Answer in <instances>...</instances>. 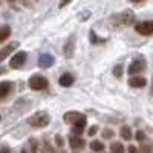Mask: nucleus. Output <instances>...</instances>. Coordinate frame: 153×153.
<instances>
[{
  "mask_svg": "<svg viewBox=\"0 0 153 153\" xmlns=\"http://www.w3.org/2000/svg\"><path fill=\"white\" fill-rule=\"evenodd\" d=\"M113 75H115V76H118V78L123 75V66H121V65H118V66H115V68H113Z\"/></svg>",
  "mask_w": 153,
  "mask_h": 153,
  "instance_id": "obj_20",
  "label": "nucleus"
},
{
  "mask_svg": "<svg viewBox=\"0 0 153 153\" xmlns=\"http://www.w3.org/2000/svg\"><path fill=\"white\" fill-rule=\"evenodd\" d=\"M146 69V61L143 58H136L130 63V66H129V74L130 75H136L139 72H143Z\"/></svg>",
  "mask_w": 153,
  "mask_h": 153,
  "instance_id": "obj_6",
  "label": "nucleus"
},
{
  "mask_svg": "<svg viewBox=\"0 0 153 153\" xmlns=\"http://www.w3.org/2000/svg\"><path fill=\"white\" fill-rule=\"evenodd\" d=\"M146 78H143V76H132V78L129 80V84L132 86V87H136V89H139V87H144L146 86Z\"/></svg>",
  "mask_w": 153,
  "mask_h": 153,
  "instance_id": "obj_14",
  "label": "nucleus"
},
{
  "mask_svg": "<svg viewBox=\"0 0 153 153\" xmlns=\"http://www.w3.org/2000/svg\"><path fill=\"white\" fill-rule=\"evenodd\" d=\"M22 153H26V152H25V150H23V152H22Z\"/></svg>",
  "mask_w": 153,
  "mask_h": 153,
  "instance_id": "obj_32",
  "label": "nucleus"
},
{
  "mask_svg": "<svg viewBox=\"0 0 153 153\" xmlns=\"http://www.w3.org/2000/svg\"><path fill=\"white\" fill-rule=\"evenodd\" d=\"M136 139H138L139 143H143L144 139H146V135H144V132H143V130H139V132L136 133Z\"/></svg>",
  "mask_w": 153,
  "mask_h": 153,
  "instance_id": "obj_22",
  "label": "nucleus"
},
{
  "mask_svg": "<svg viewBox=\"0 0 153 153\" xmlns=\"http://www.w3.org/2000/svg\"><path fill=\"white\" fill-rule=\"evenodd\" d=\"M84 127H86V117L84 118H81V120H78L75 124H74V135H81V132L84 130Z\"/></svg>",
  "mask_w": 153,
  "mask_h": 153,
  "instance_id": "obj_15",
  "label": "nucleus"
},
{
  "mask_svg": "<svg viewBox=\"0 0 153 153\" xmlns=\"http://www.w3.org/2000/svg\"><path fill=\"white\" fill-rule=\"evenodd\" d=\"M55 143H57V146H60V147L63 146V138H61L60 135H57V136H55Z\"/></svg>",
  "mask_w": 153,
  "mask_h": 153,
  "instance_id": "obj_25",
  "label": "nucleus"
},
{
  "mask_svg": "<svg viewBox=\"0 0 153 153\" xmlns=\"http://www.w3.org/2000/svg\"><path fill=\"white\" fill-rule=\"evenodd\" d=\"M91 149L94 152H103L104 150V144L101 143V141H92L91 143Z\"/></svg>",
  "mask_w": 153,
  "mask_h": 153,
  "instance_id": "obj_19",
  "label": "nucleus"
},
{
  "mask_svg": "<svg viewBox=\"0 0 153 153\" xmlns=\"http://www.w3.org/2000/svg\"><path fill=\"white\" fill-rule=\"evenodd\" d=\"M81 118H84V115H83V113H80V112H75V110L65 113V117H63L65 123H68V124H75L76 121L81 120Z\"/></svg>",
  "mask_w": 153,
  "mask_h": 153,
  "instance_id": "obj_8",
  "label": "nucleus"
},
{
  "mask_svg": "<svg viewBox=\"0 0 153 153\" xmlns=\"http://www.w3.org/2000/svg\"><path fill=\"white\" fill-rule=\"evenodd\" d=\"M133 20H135V14L132 11H124V12H120L118 16L112 17V22L115 25H130Z\"/></svg>",
  "mask_w": 153,
  "mask_h": 153,
  "instance_id": "obj_2",
  "label": "nucleus"
},
{
  "mask_svg": "<svg viewBox=\"0 0 153 153\" xmlns=\"http://www.w3.org/2000/svg\"><path fill=\"white\" fill-rule=\"evenodd\" d=\"M55 58L51 55V54H42L40 57H38V66H40L42 69H48L54 65Z\"/></svg>",
  "mask_w": 153,
  "mask_h": 153,
  "instance_id": "obj_7",
  "label": "nucleus"
},
{
  "mask_svg": "<svg viewBox=\"0 0 153 153\" xmlns=\"http://www.w3.org/2000/svg\"><path fill=\"white\" fill-rule=\"evenodd\" d=\"M9 35H11V28L8 26V25H3V26H0V43H3Z\"/></svg>",
  "mask_w": 153,
  "mask_h": 153,
  "instance_id": "obj_16",
  "label": "nucleus"
},
{
  "mask_svg": "<svg viewBox=\"0 0 153 153\" xmlns=\"http://www.w3.org/2000/svg\"><path fill=\"white\" fill-rule=\"evenodd\" d=\"M69 144H71V147L75 149V150L84 147V141L81 139V136H78V135H72V136L69 138Z\"/></svg>",
  "mask_w": 153,
  "mask_h": 153,
  "instance_id": "obj_12",
  "label": "nucleus"
},
{
  "mask_svg": "<svg viewBox=\"0 0 153 153\" xmlns=\"http://www.w3.org/2000/svg\"><path fill=\"white\" fill-rule=\"evenodd\" d=\"M46 86H48V80L45 76H42V75H32L31 76L29 87L32 91H43V89H46Z\"/></svg>",
  "mask_w": 153,
  "mask_h": 153,
  "instance_id": "obj_3",
  "label": "nucleus"
},
{
  "mask_svg": "<svg viewBox=\"0 0 153 153\" xmlns=\"http://www.w3.org/2000/svg\"><path fill=\"white\" fill-rule=\"evenodd\" d=\"M0 153H9V150L6 147H2V149H0Z\"/></svg>",
  "mask_w": 153,
  "mask_h": 153,
  "instance_id": "obj_29",
  "label": "nucleus"
},
{
  "mask_svg": "<svg viewBox=\"0 0 153 153\" xmlns=\"http://www.w3.org/2000/svg\"><path fill=\"white\" fill-rule=\"evenodd\" d=\"M121 138H123V139H127V141L132 138V130H130L129 126H124L123 129H121Z\"/></svg>",
  "mask_w": 153,
  "mask_h": 153,
  "instance_id": "obj_17",
  "label": "nucleus"
},
{
  "mask_svg": "<svg viewBox=\"0 0 153 153\" xmlns=\"http://www.w3.org/2000/svg\"><path fill=\"white\" fill-rule=\"evenodd\" d=\"M58 83H60V86H63V87H69V86L74 84V76H72L71 74H63V75L60 76Z\"/></svg>",
  "mask_w": 153,
  "mask_h": 153,
  "instance_id": "obj_13",
  "label": "nucleus"
},
{
  "mask_svg": "<svg viewBox=\"0 0 153 153\" xmlns=\"http://www.w3.org/2000/svg\"><path fill=\"white\" fill-rule=\"evenodd\" d=\"M129 153H139V152H138V149L135 146H130L129 147Z\"/></svg>",
  "mask_w": 153,
  "mask_h": 153,
  "instance_id": "obj_28",
  "label": "nucleus"
},
{
  "mask_svg": "<svg viewBox=\"0 0 153 153\" xmlns=\"http://www.w3.org/2000/svg\"><path fill=\"white\" fill-rule=\"evenodd\" d=\"M49 123H51V117H49V113L45 112V110H40V112L34 113L32 117L29 118V124L32 127H46Z\"/></svg>",
  "mask_w": 153,
  "mask_h": 153,
  "instance_id": "obj_1",
  "label": "nucleus"
},
{
  "mask_svg": "<svg viewBox=\"0 0 153 153\" xmlns=\"http://www.w3.org/2000/svg\"><path fill=\"white\" fill-rule=\"evenodd\" d=\"M26 57H28V54L23 52V51H20V52H17L14 57L11 58L9 66H11L12 69H20V68L25 65V63H26Z\"/></svg>",
  "mask_w": 153,
  "mask_h": 153,
  "instance_id": "obj_5",
  "label": "nucleus"
},
{
  "mask_svg": "<svg viewBox=\"0 0 153 153\" xmlns=\"http://www.w3.org/2000/svg\"><path fill=\"white\" fill-rule=\"evenodd\" d=\"M150 94L153 95V76H152V91H150Z\"/></svg>",
  "mask_w": 153,
  "mask_h": 153,
  "instance_id": "obj_31",
  "label": "nucleus"
},
{
  "mask_svg": "<svg viewBox=\"0 0 153 153\" xmlns=\"http://www.w3.org/2000/svg\"><path fill=\"white\" fill-rule=\"evenodd\" d=\"M136 32L141 35H152L153 34V20H146V22H139L135 26Z\"/></svg>",
  "mask_w": 153,
  "mask_h": 153,
  "instance_id": "obj_4",
  "label": "nucleus"
},
{
  "mask_svg": "<svg viewBox=\"0 0 153 153\" xmlns=\"http://www.w3.org/2000/svg\"><path fill=\"white\" fill-rule=\"evenodd\" d=\"M43 153H52V149H51L48 144H45V147H43Z\"/></svg>",
  "mask_w": 153,
  "mask_h": 153,
  "instance_id": "obj_26",
  "label": "nucleus"
},
{
  "mask_svg": "<svg viewBox=\"0 0 153 153\" xmlns=\"http://www.w3.org/2000/svg\"><path fill=\"white\" fill-rule=\"evenodd\" d=\"M113 130H110V129H104L103 130V136L106 138V139H110V138H113Z\"/></svg>",
  "mask_w": 153,
  "mask_h": 153,
  "instance_id": "obj_21",
  "label": "nucleus"
},
{
  "mask_svg": "<svg viewBox=\"0 0 153 153\" xmlns=\"http://www.w3.org/2000/svg\"><path fill=\"white\" fill-rule=\"evenodd\" d=\"M11 92H12V83L11 81L0 83V100H5Z\"/></svg>",
  "mask_w": 153,
  "mask_h": 153,
  "instance_id": "obj_10",
  "label": "nucleus"
},
{
  "mask_svg": "<svg viewBox=\"0 0 153 153\" xmlns=\"http://www.w3.org/2000/svg\"><path fill=\"white\" fill-rule=\"evenodd\" d=\"M97 132H98V127H97V126H92L91 129H89V132H87V133H89V136H94Z\"/></svg>",
  "mask_w": 153,
  "mask_h": 153,
  "instance_id": "obj_23",
  "label": "nucleus"
},
{
  "mask_svg": "<svg viewBox=\"0 0 153 153\" xmlns=\"http://www.w3.org/2000/svg\"><path fill=\"white\" fill-rule=\"evenodd\" d=\"M69 2H72V0H61V2H60V8H65Z\"/></svg>",
  "mask_w": 153,
  "mask_h": 153,
  "instance_id": "obj_27",
  "label": "nucleus"
},
{
  "mask_svg": "<svg viewBox=\"0 0 153 153\" xmlns=\"http://www.w3.org/2000/svg\"><path fill=\"white\" fill-rule=\"evenodd\" d=\"M143 152L144 153H152V146L150 144H143Z\"/></svg>",
  "mask_w": 153,
  "mask_h": 153,
  "instance_id": "obj_24",
  "label": "nucleus"
},
{
  "mask_svg": "<svg viewBox=\"0 0 153 153\" xmlns=\"http://www.w3.org/2000/svg\"><path fill=\"white\" fill-rule=\"evenodd\" d=\"M110 150H112V153H124V146L121 143H112Z\"/></svg>",
  "mask_w": 153,
  "mask_h": 153,
  "instance_id": "obj_18",
  "label": "nucleus"
},
{
  "mask_svg": "<svg viewBox=\"0 0 153 153\" xmlns=\"http://www.w3.org/2000/svg\"><path fill=\"white\" fill-rule=\"evenodd\" d=\"M19 46V43L17 42H14V43H9L8 46H5V48H2L0 49V63H2L5 58H8V55L12 52V51H14L16 48Z\"/></svg>",
  "mask_w": 153,
  "mask_h": 153,
  "instance_id": "obj_9",
  "label": "nucleus"
},
{
  "mask_svg": "<svg viewBox=\"0 0 153 153\" xmlns=\"http://www.w3.org/2000/svg\"><path fill=\"white\" fill-rule=\"evenodd\" d=\"M74 48H75V35H71L69 40L66 42V46H65V55H66V58H71L74 55Z\"/></svg>",
  "mask_w": 153,
  "mask_h": 153,
  "instance_id": "obj_11",
  "label": "nucleus"
},
{
  "mask_svg": "<svg viewBox=\"0 0 153 153\" xmlns=\"http://www.w3.org/2000/svg\"><path fill=\"white\" fill-rule=\"evenodd\" d=\"M132 3H139V2H143V0H130Z\"/></svg>",
  "mask_w": 153,
  "mask_h": 153,
  "instance_id": "obj_30",
  "label": "nucleus"
}]
</instances>
